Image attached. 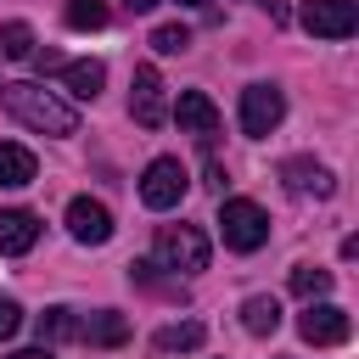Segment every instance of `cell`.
<instances>
[{
  "label": "cell",
  "mask_w": 359,
  "mask_h": 359,
  "mask_svg": "<svg viewBox=\"0 0 359 359\" xmlns=\"http://www.w3.org/2000/svg\"><path fill=\"white\" fill-rule=\"evenodd\" d=\"M0 101L17 123H28L39 135H79V112L62 95H50L45 84H0Z\"/></svg>",
  "instance_id": "6da1fadb"
},
{
  "label": "cell",
  "mask_w": 359,
  "mask_h": 359,
  "mask_svg": "<svg viewBox=\"0 0 359 359\" xmlns=\"http://www.w3.org/2000/svg\"><path fill=\"white\" fill-rule=\"evenodd\" d=\"M219 236H224L230 252H258L269 241V213L247 196H224L219 202Z\"/></svg>",
  "instance_id": "7a4b0ae2"
},
{
  "label": "cell",
  "mask_w": 359,
  "mask_h": 359,
  "mask_svg": "<svg viewBox=\"0 0 359 359\" xmlns=\"http://www.w3.org/2000/svg\"><path fill=\"white\" fill-rule=\"evenodd\" d=\"M157 264L163 269H180V275H196L208 269V236L196 224H157Z\"/></svg>",
  "instance_id": "3957f363"
},
{
  "label": "cell",
  "mask_w": 359,
  "mask_h": 359,
  "mask_svg": "<svg viewBox=\"0 0 359 359\" xmlns=\"http://www.w3.org/2000/svg\"><path fill=\"white\" fill-rule=\"evenodd\" d=\"M185 191H191V174H185L180 157H151V163H146V174H140V202H146L151 213L180 208Z\"/></svg>",
  "instance_id": "277c9868"
},
{
  "label": "cell",
  "mask_w": 359,
  "mask_h": 359,
  "mask_svg": "<svg viewBox=\"0 0 359 359\" xmlns=\"http://www.w3.org/2000/svg\"><path fill=\"white\" fill-rule=\"evenodd\" d=\"M297 337H303L309 348H342V342L353 337V320H348V309H337V303H309V309L297 314Z\"/></svg>",
  "instance_id": "5b68a950"
},
{
  "label": "cell",
  "mask_w": 359,
  "mask_h": 359,
  "mask_svg": "<svg viewBox=\"0 0 359 359\" xmlns=\"http://www.w3.org/2000/svg\"><path fill=\"white\" fill-rule=\"evenodd\" d=\"M129 118L140 129H163L168 123V95H163V73L146 62L135 67V84H129Z\"/></svg>",
  "instance_id": "8992f818"
},
{
  "label": "cell",
  "mask_w": 359,
  "mask_h": 359,
  "mask_svg": "<svg viewBox=\"0 0 359 359\" xmlns=\"http://www.w3.org/2000/svg\"><path fill=\"white\" fill-rule=\"evenodd\" d=\"M297 17H303V28L314 39H348L359 28V6L353 0H303Z\"/></svg>",
  "instance_id": "52a82bcc"
},
{
  "label": "cell",
  "mask_w": 359,
  "mask_h": 359,
  "mask_svg": "<svg viewBox=\"0 0 359 359\" xmlns=\"http://www.w3.org/2000/svg\"><path fill=\"white\" fill-rule=\"evenodd\" d=\"M280 118H286V95H280L275 84H247V90H241V129H247L252 140H264Z\"/></svg>",
  "instance_id": "ba28073f"
},
{
  "label": "cell",
  "mask_w": 359,
  "mask_h": 359,
  "mask_svg": "<svg viewBox=\"0 0 359 359\" xmlns=\"http://www.w3.org/2000/svg\"><path fill=\"white\" fill-rule=\"evenodd\" d=\"M67 230H73L79 247H107V241H112V213H107V202L73 196V202H67Z\"/></svg>",
  "instance_id": "9c48e42d"
},
{
  "label": "cell",
  "mask_w": 359,
  "mask_h": 359,
  "mask_svg": "<svg viewBox=\"0 0 359 359\" xmlns=\"http://www.w3.org/2000/svg\"><path fill=\"white\" fill-rule=\"evenodd\" d=\"M174 118H180V129L185 135H219V107H213V95L208 90H180V101H174Z\"/></svg>",
  "instance_id": "30bf717a"
},
{
  "label": "cell",
  "mask_w": 359,
  "mask_h": 359,
  "mask_svg": "<svg viewBox=\"0 0 359 359\" xmlns=\"http://www.w3.org/2000/svg\"><path fill=\"white\" fill-rule=\"evenodd\" d=\"M280 180H286V191H297V196H331V191H337L331 168H320V163H309V157H286V163H280Z\"/></svg>",
  "instance_id": "8fae6325"
},
{
  "label": "cell",
  "mask_w": 359,
  "mask_h": 359,
  "mask_svg": "<svg viewBox=\"0 0 359 359\" xmlns=\"http://www.w3.org/2000/svg\"><path fill=\"white\" fill-rule=\"evenodd\" d=\"M34 241H39V213L6 208V213H0V252H6V258H22Z\"/></svg>",
  "instance_id": "7c38bea8"
},
{
  "label": "cell",
  "mask_w": 359,
  "mask_h": 359,
  "mask_svg": "<svg viewBox=\"0 0 359 359\" xmlns=\"http://www.w3.org/2000/svg\"><path fill=\"white\" fill-rule=\"evenodd\" d=\"M79 342H90V348H123L129 342V320L118 309H95L90 320H79Z\"/></svg>",
  "instance_id": "4fadbf2b"
},
{
  "label": "cell",
  "mask_w": 359,
  "mask_h": 359,
  "mask_svg": "<svg viewBox=\"0 0 359 359\" xmlns=\"http://www.w3.org/2000/svg\"><path fill=\"white\" fill-rule=\"evenodd\" d=\"M62 84H67L79 101H95L101 84H107V62H95V56H84V62H62Z\"/></svg>",
  "instance_id": "5bb4252c"
},
{
  "label": "cell",
  "mask_w": 359,
  "mask_h": 359,
  "mask_svg": "<svg viewBox=\"0 0 359 359\" xmlns=\"http://www.w3.org/2000/svg\"><path fill=\"white\" fill-rule=\"evenodd\" d=\"M34 174H39L34 151H28V146H17V140H0V185H6V191L34 185Z\"/></svg>",
  "instance_id": "9a60e30c"
},
{
  "label": "cell",
  "mask_w": 359,
  "mask_h": 359,
  "mask_svg": "<svg viewBox=\"0 0 359 359\" xmlns=\"http://www.w3.org/2000/svg\"><path fill=\"white\" fill-rule=\"evenodd\" d=\"M241 325H247L252 337H275V331H280V303L264 297V292L247 297V303H241Z\"/></svg>",
  "instance_id": "2e32d148"
},
{
  "label": "cell",
  "mask_w": 359,
  "mask_h": 359,
  "mask_svg": "<svg viewBox=\"0 0 359 359\" xmlns=\"http://www.w3.org/2000/svg\"><path fill=\"white\" fill-rule=\"evenodd\" d=\"M202 320H180V325H163L157 337H151V348L157 353H191V348H202Z\"/></svg>",
  "instance_id": "e0dca14e"
},
{
  "label": "cell",
  "mask_w": 359,
  "mask_h": 359,
  "mask_svg": "<svg viewBox=\"0 0 359 359\" xmlns=\"http://www.w3.org/2000/svg\"><path fill=\"white\" fill-rule=\"evenodd\" d=\"M50 342H79V314L73 309H45L39 314V348Z\"/></svg>",
  "instance_id": "ac0fdd59"
},
{
  "label": "cell",
  "mask_w": 359,
  "mask_h": 359,
  "mask_svg": "<svg viewBox=\"0 0 359 359\" xmlns=\"http://www.w3.org/2000/svg\"><path fill=\"white\" fill-rule=\"evenodd\" d=\"M292 292H297L303 303L325 297V292H331V269H320V264H297V269H292Z\"/></svg>",
  "instance_id": "d6986e66"
},
{
  "label": "cell",
  "mask_w": 359,
  "mask_h": 359,
  "mask_svg": "<svg viewBox=\"0 0 359 359\" xmlns=\"http://www.w3.org/2000/svg\"><path fill=\"white\" fill-rule=\"evenodd\" d=\"M0 56L6 62H28L34 56V28L28 22H0Z\"/></svg>",
  "instance_id": "ffe728a7"
},
{
  "label": "cell",
  "mask_w": 359,
  "mask_h": 359,
  "mask_svg": "<svg viewBox=\"0 0 359 359\" xmlns=\"http://www.w3.org/2000/svg\"><path fill=\"white\" fill-rule=\"evenodd\" d=\"M67 28H107V0H67Z\"/></svg>",
  "instance_id": "44dd1931"
},
{
  "label": "cell",
  "mask_w": 359,
  "mask_h": 359,
  "mask_svg": "<svg viewBox=\"0 0 359 359\" xmlns=\"http://www.w3.org/2000/svg\"><path fill=\"white\" fill-rule=\"evenodd\" d=\"M185 45H191V28H185V22H163V28H151V50H157V56H180Z\"/></svg>",
  "instance_id": "7402d4cb"
},
{
  "label": "cell",
  "mask_w": 359,
  "mask_h": 359,
  "mask_svg": "<svg viewBox=\"0 0 359 359\" xmlns=\"http://www.w3.org/2000/svg\"><path fill=\"white\" fill-rule=\"evenodd\" d=\"M17 331H22V309H17L11 297H0V342H6V337H17Z\"/></svg>",
  "instance_id": "603a6c76"
},
{
  "label": "cell",
  "mask_w": 359,
  "mask_h": 359,
  "mask_svg": "<svg viewBox=\"0 0 359 359\" xmlns=\"http://www.w3.org/2000/svg\"><path fill=\"white\" fill-rule=\"evenodd\" d=\"M28 62H34V73H62V56L56 50H34Z\"/></svg>",
  "instance_id": "cb8c5ba5"
},
{
  "label": "cell",
  "mask_w": 359,
  "mask_h": 359,
  "mask_svg": "<svg viewBox=\"0 0 359 359\" xmlns=\"http://www.w3.org/2000/svg\"><path fill=\"white\" fill-rule=\"evenodd\" d=\"M123 6H129V11H157L163 0H123Z\"/></svg>",
  "instance_id": "d4e9b609"
},
{
  "label": "cell",
  "mask_w": 359,
  "mask_h": 359,
  "mask_svg": "<svg viewBox=\"0 0 359 359\" xmlns=\"http://www.w3.org/2000/svg\"><path fill=\"white\" fill-rule=\"evenodd\" d=\"M11 359H50V348H22V353H11Z\"/></svg>",
  "instance_id": "484cf974"
},
{
  "label": "cell",
  "mask_w": 359,
  "mask_h": 359,
  "mask_svg": "<svg viewBox=\"0 0 359 359\" xmlns=\"http://www.w3.org/2000/svg\"><path fill=\"white\" fill-rule=\"evenodd\" d=\"M180 6H202V0H180Z\"/></svg>",
  "instance_id": "4316f807"
}]
</instances>
